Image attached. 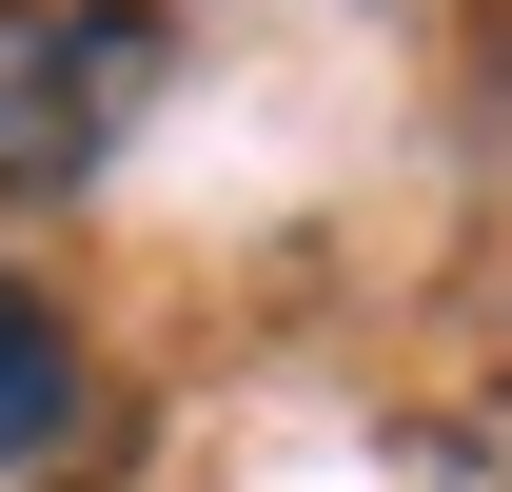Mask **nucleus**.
<instances>
[{
    "label": "nucleus",
    "mask_w": 512,
    "mask_h": 492,
    "mask_svg": "<svg viewBox=\"0 0 512 492\" xmlns=\"http://www.w3.org/2000/svg\"><path fill=\"white\" fill-rule=\"evenodd\" d=\"M178 79L158 0H0V197H79Z\"/></svg>",
    "instance_id": "nucleus-1"
},
{
    "label": "nucleus",
    "mask_w": 512,
    "mask_h": 492,
    "mask_svg": "<svg viewBox=\"0 0 512 492\" xmlns=\"http://www.w3.org/2000/svg\"><path fill=\"white\" fill-rule=\"evenodd\" d=\"M60 433H79V355H60V315L0 276V473H40Z\"/></svg>",
    "instance_id": "nucleus-2"
}]
</instances>
